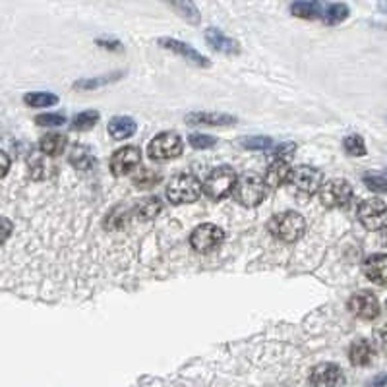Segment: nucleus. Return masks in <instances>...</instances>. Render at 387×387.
<instances>
[{
	"label": "nucleus",
	"mask_w": 387,
	"mask_h": 387,
	"mask_svg": "<svg viewBox=\"0 0 387 387\" xmlns=\"http://www.w3.org/2000/svg\"><path fill=\"white\" fill-rule=\"evenodd\" d=\"M206 41H207V45L211 47L213 51H217V53L229 54V56L240 53V47H238V43H236L234 39H231V37H227L225 33H223L221 29H217V27H207Z\"/></svg>",
	"instance_id": "15"
},
{
	"label": "nucleus",
	"mask_w": 387,
	"mask_h": 387,
	"mask_svg": "<svg viewBox=\"0 0 387 387\" xmlns=\"http://www.w3.org/2000/svg\"><path fill=\"white\" fill-rule=\"evenodd\" d=\"M349 310L351 314L362 320H376L379 315V302L374 293L370 290H361L356 295H352L349 300Z\"/></svg>",
	"instance_id": "11"
},
{
	"label": "nucleus",
	"mask_w": 387,
	"mask_h": 387,
	"mask_svg": "<svg viewBox=\"0 0 387 387\" xmlns=\"http://www.w3.org/2000/svg\"><path fill=\"white\" fill-rule=\"evenodd\" d=\"M345 149H347V154L349 155H354V157H362V155H366V144H364V140H362L359 134H351L345 138Z\"/></svg>",
	"instance_id": "28"
},
{
	"label": "nucleus",
	"mask_w": 387,
	"mask_h": 387,
	"mask_svg": "<svg viewBox=\"0 0 387 387\" xmlns=\"http://www.w3.org/2000/svg\"><path fill=\"white\" fill-rule=\"evenodd\" d=\"M163 2H165L169 8L174 10L182 19L190 22L192 26H198L199 24L201 16H199V10L198 6L194 4V0H163Z\"/></svg>",
	"instance_id": "19"
},
{
	"label": "nucleus",
	"mask_w": 387,
	"mask_h": 387,
	"mask_svg": "<svg viewBox=\"0 0 387 387\" xmlns=\"http://www.w3.org/2000/svg\"><path fill=\"white\" fill-rule=\"evenodd\" d=\"M97 43H99L101 47H110V49H120V43H117V41H110V43H107L105 39H99Z\"/></svg>",
	"instance_id": "37"
},
{
	"label": "nucleus",
	"mask_w": 387,
	"mask_h": 387,
	"mask_svg": "<svg viewBox=\"0 0 387 387\" xmlns=\"http://www.w3.org/2000/svg\"><path fill=\"white\" fill-rule=\"evenodd\" d=\"M99 122V113L97 110H83L80 115H76L72 120V128L78 132H88Z\"/></svg>",
	"instance_id": "24"
},
{
	"label": "nucleus",
	"mask_w": 387,
	"mask_h": 387,
	"mask_svg": "<svg viewBox=\"0 0 387 387\" xmlns=\"http://www.w3.org/2000/svg\"><path fill=\"white\" fill-rule=\"evenodd\" d=\"M270 233L283 242H297L306 233V221L304 217L295 211H285L275 215L270 221Z\"/></svg>",
	"instance_id": "2"
},
{
	"label": "nucleus",
	"mask_w": 387,
	"mask_h": 387,
	"mask_svg": "<svg viewBox=\"0 0 387 387\" xmlns=\"http://www.w3.org/2000/svg\"><path fill=\"white\" fill-rule=\"evenodd\" d=\"M378 8L381 10V12H386V14H387V0H379Z\"/></svg>",
	"instance_id": "38"
},
{
	"label": "nucleus",
	"mask_w": 387,
	"mask_h": 387,
	"mask_svg": "<svg viewBox=\"0 0 387 387\" xmlns=\"http://www.w3.org/2000/svg\"><path fill=\"white\" fill-rule=\"evenodd\" d=\"M68 144L66 135L63 134H47L39 140V149L47 155H60L64 151V147Z\"/></svg>",
	"instance_id": "22"
},
{
	"label": "nucleus",
	"mask_w": 387,
	"mask_h": 387,
	"mask_svg": "<svg viewBox=\"0 0 387 387\" xmlns=\"http://www.w3.org/2000/svg\"><path fill=\"white\" fill-rule=\"evenodd\" d=\"M293 167L288 165V161L285 159H277L273 161L267 167V172H265V184L270 188H279L285 182H290V176H293Z\"/></svg>",
	"instance_id": "16"
},
{
	"label": "nucleus",
	"mask_w": 387,
	"mask_h": 387,
	"mask_svg": "<svg viewBox=\"0 0 387 387\" xmlns=\"http://www.w3.org/2000/svg\"><path fill=\"white\" fill-rule=\"evenodd\" d=\"M108 134L113 135L115 140H126V138H132L138 130V124H135L134 118L130 117H115L110 122H108Z\"/></svg>",
	"instance_id": "20"
},
{
	"label": "nucleus",
	"mask_w": 387,
	"mask_h": 387,
	"mask_svg": "<svg viewBox=\"0 0 387 387\" xmlns=\"http://www.w3.org/2000/svg\"><path fill=\"white\" fill-rule=\"evenodd\" d=\"M0 157H2V179L8 174V167H10V161H8V155H6V151H2L0 154Z\"/></svg>",
	"instance_id": "36"
},
{
	"label": "nucleus",
	"mask_w": 387,
	"mask_h": 387,
	"mask_svg": "<svg viewBox=\"0 0 387 387\" xmlns=\"http://www.w3.org/2000/svg\"><path fill=\"white\" fill-rule=\"evenodd\" d=\"M236 181L238 176L231 167H217L207 174L206 182H204V192L211 199L225 198L231 192H234Z\"/></svg>",
	"instance_id": "4"
},
{
	"label": "nucleus",
	"mask_w": 387,
	"mask_h": 387,
	"mask_svg": "<svg viewBox=\"0 0 387 387\" xmlns=\"http://www.w3.org/2000/svg\"><path fill=\"white\" fill-rule=\"evenodd\" d=\"M159 45L165 47V49H169V51H172V53L181 54V56H184V58H188L190 63H194L196 66H204V68L209 66V60H207L206 56H204L201 53H198L192 45L184 43V41L172 39V37H161V39H159Z\"/></svg>",
	"instance_id": "14"
},
{
	"label": "nucleus",
	"mask_w": 387,
	"mask_h": 387,
	"mask_svg": "<svg viewBox=\"0 0 387 387\" xmlns=\"http://www.w3.org/2000/svg\"><path fill=\"white\" fill-rule=\"evenodd\" d=\"M134 181L135 186H140V188H151L159 182V174H155L151 171H140V174L135 176Z\"/></svg>",
	"instance_id": "33"
},
{
	"label": "nucleus",
	"mask_w": 387,
	"mask_h": 387,
	"mask_svg": "<svg viewBox=\"0 0 387 387\" xmlns=\"http://www.w3.org/2000/svg\"><path fill=\"white\" fill-rule=\"evenodd\" d=\"M368 387H387V374H379V376H376V378L370 381Z\"/></svg>",
	"instance_id": "35"
},
{
	"label": "nucleus",
	"mask_w": 387,
	"mask_h": 387,
	"mask_svg": "<svg viewBox=\"0 0 387 387\" xmlns=\"http://www.w3.org/2000/svg\"><path fill=\"white\" fill-rule=\"evenodd\" d=\"M359 221L368 231H384L387 227V206L378 198L364 199L359 206Z\"/></svg>",
	"instance_id": "7"
},
{
	"label": "nucleus",
	"mask_w": 387,
	"mask_h": 387,
	"mask_svg": "<svg viewBox=\"0 0 387 387\" xmlns=\"http://www.w3.org/2000/svg\"><path fill=\"white\" fill-rule=\"evenodd\" d=\"M120 78V74L117 76H113V78H108V76H103V78H95V80H81V81H76V90H95V88H99L103 83H110V81H115Z\"/></svg>",
	"instance_id": "31"
},
{
	"label": "nucleus",
	"mask_w": 387,
	"mask_h": 387,
	"mask_svg": "<svg viewBox=\"0 0 387 387\" xmlns=\"http://www.w3.org/2000/svg\"><path fill=\"white\" fill-rule=\"evenodd\" d=\"M35 122L39 126H63L66 122L64 115H56V113H47V115H39L35 118Z\"/></svg>",
	"instance_id": "32"
},
{
	"label": "nucleus",
	"mask_w": 387,
	"mask_h": 387,
	"mask_svg": "<svg viewBox=\"0 0 387 387\" xmlns=\"http://www.w3.org/2000/svg\"><path fill=\"white\" fill-rule=\"evenodd\" d=\"M199 194H201V184L192 174H176L167 184V199L174 206L192 204L199 198Z\"/></svg>",
	"instance_id": "3"
},
{
	"label": "nucleus",
	"mask_w": 387,
	"mask_h": 387,
	"mask_svg": "<svg viewBox=\"0 0 387 387\" xmlns=\"http://www.w3.org/2000/svg\"><path fill=\"white\" fill-rule=\"evenodd\" d=\"M24 101L31 107H51V105L58 103V97L54 93H47V91H33V93H27Z\"/></svg>",
	"instance_id": "25"
},
{
	"label": "nucleus",
	"mask_w": 387,
	"mask_h": 387,
	"mask_svg": "<svg viewBox=\"0 0 387 387\" xmlns=\"http://www.w3.org/2000/svg\"><path fill=\"white\" fill-rule=\"evenodd\" d=\"M341 381V370H339V366L331 364V362H327V364H318V366L312 370L310 379H308L310 387H337Z\"/></svg>",
	"instance_id": "12"
},
{
	"label": "nucleus",
	"mask_w": 387,
	"mask_h": 387,
	"mask_svg": "<svg viewBox=\"0 0 387 387\" xmlns=\"http://www.w3.org/2000/svg\"><path fill=\"white\" fill-rule=\"evenodd\" d=\"M149 157L154 161H169V159H176L182 154V140L181 135L174 132H163V134L155 135L151 144L147 147Z\"/></svg>",
	"instance_id": "6"
},
{
	"label": "nucleus",
	"mask_w": 387,
	"mask_h": 387,
	"mask_svg": "<svg viewBox=\"0 0 387 387\" xmlns=\"http://www.w3.org/2000/svg\"><path fill=\"white\" fill-rule=\"evenodd\" d=\"M190 124H207V126H231L236 122V117L225 113H190L186 117Z\"/></svg>",
	"instance_id": "17"
},
{
	"label": "nucleus",
	"mask_w": 387,
	"mask_h": 387,
	"mask_svg": "<svg viewBox=\"0 0 387 387\" xmlns=\"http://www.w3.org/2000/svg\"><path fill=\"white\" fill-rule=\"evenodd\" d=\"M320 199L329 209L347 207L352 199V186L345 179H331L324 182V186L320 190Z\"/></svg>",
	"instance_id": "5"
},
{
	"label": "nucleus",
	"mask_w": 387,
	"mask_h": 387,
	"mask_svg": "<svg viewBox=\"0 0 387 387\" xmlns=\"http://www.w3.org/2000/svg\"><path fill=\"white\" fill-rule=\"evenodd\" d=\"M349 18V6L347 4H341V2H335V4H329L327 8L324 10V22L327 26H337L345 19Z\"/></svg>",
	"instance_id": "23"
},
{
	"label": "nucleus",
	"mask_w": 387,
	"mask_h": 387,
	"mask_svg": "<svg viewBox=\"0 0 387 387\" xmlns=\"http://www.w3.org/2000/svg\"><path fill=\"white\" fill-rule=\"evenodd\" d=\"M374 347L368 339H359L351 345V351H349V359L354 366H368L370 362L374 361Z\"/></svg>",
	"instance_id": "18"
},
{
	"label": "nucleus",
	"mask_w": 387,
	"mask_h": 387,
	"mask_svg": "<svg viewBox=\"0 0 387 387\" xmlns=\"http://www.w3.org/2000/svg\"><path fill=\"white\" fill-rule=\"evenodd\" d=\"M381 240H384V244L387 246V227L384 229V231H381Z\"/></svg>",
	"instance_id": "39"
},
{
	"label": "nucleus",
	"mask_w": 387,
	"mask_h": 387,
	"mask_svg": "<svg viewBox=\"0 0 387 387\" xmlns=\"http://www.w3.org/2000/svg\"><path fill=\"white\" fill-rule=\"evenodd\" d=\"M265 194H267L265 179H261L256 172H244L242 176H238L233 192L234 199L244 207L260 206L265 199Z\"/></svg>",
	"instance_id": "1"
},
{
	"label": "nucleus",
	"mask_w": 387,
	"mask_h": 387,
	"mask_svg": "<svg viewBox=\"0 0 387 387\" xmlns=\"http://www.w3.org/2000/svg\"><path fill=\"white\" fill-rule=\"evenodd\" d=\"M188 144L194 147V149H209L217 144V138L207 134H190Z\"/></svg>",
	"instance_id": "30"
},
{
	"label": "nucleus",
	"mask_w": 387,
	"mask_h": 387,
	"mask_svg": "<svg viewBox=\"0 0 387 387\" xmlns=\"http://www.w3.org/2000/svg\"><path fill=\"white\" fill-rule=\"evenodd\" d=\"M322 4L320 0H297L290 6V14L302 19H315L318 16H322Z\"/></svg>",
	"instance_id": "21"
},
{
	"label": "nucleus",
	"mask_w": 387,
	"mask_h": 387,
	"mask_svg": "<svg viewBox=\"0 0 387 387\" xmlns=\"http://www.w3.org/2000/svg\"><path fill=\"white\" fill-rule=\"evenodd\" d=\"M364 184L376 194H387V176L378 172H368L364 174Z\"/></svg>",
	"instance_id": "29"
},
{
	"label": "nucleus",
	"mask_w": 387,
	"mask_h": 387,
	"mask_svg": "<svg viewBox=\"0 0 387 387\" xmlns=\"http://www.w3.org/2000/svg\"><path fill=\"white\" fill-rule=\"evenodd\" d=\"M295 149H297V145H295V144H281V145H277L275 149H273V154H275V155H277V157H279V155L293 154Z\"/></svg>",
	"instance_id": "34"
},
{
	"label": "nucleus",
	"mask_w": 387,
	"mask_h": 387,
	"mask_svg": "<svg viewBox=\"0 0 387 387\" xmlns=\"http://www.w3.org/2000/svg\"><path fill=\"white\" fill-rule=\"evenodd\" d=\"M290 184L300 194L312 196L315 192H320L322 186H324V174H322L320 169H314L310 165H302V167H298V169L293 171Z\"/></svg>",
	"instance_id": "8"
},
{
	"label": "nucleus",
	"mask_w": 387,
	"mask_h": 387,
	"mask_svg": "<svg viewBox=\"0 0 387 387\" xmlns=\"http://www.w3.org/2000/svg\"><path fill=\"white\" fill-rule=\"evenodd\" d=\"M240 145L244 149H252V151H263V149H271L273 140L267 135H252V138H242Z\"/></svg>",
	"instance_id": "27"
},
{
	"label": "nucleus",
	"mask_w": 387,
	"mask_h": 387,
	"mask_svg": "<svg viewBox=\"0 0 387 387\" xmlns=\"http://www.w3.org/2000/svg\"><path fill=\"white\" fill-rule=\"evenodd\" d=\"M223 238H225L223 229H219L213 223H204V225L194 229V233L190 236V242H192V248L196 252L207 254L211 252V250H215L217 246L223 242Z\"/></svg>",
	"instance_id": "9"
},
{
	"label": "nucleus",
	"mask_w": 387,
	"mask_h": 387,
	"mask_svg": "<svg viewBox=\"0 0 387 387\" xmlns=\"http://www.w3.org/2000/svg\"><path fill=\"white\" fill-rule=\"evenodd\" d=\"M142 163V154L134 145H126L118 149L110 157V171L115 176H126L132 171H135Z\"/></svg>",
	"instance_id": "10"
},
{
	"label": "nucleus",
	"mask_w": 387,
	"mask_h": 387,
	"mask_svg": "<svg viewBox=\"0 0 387 387\" xmlns=\"http://www.w3.org/2000/svg\"><path fill=\"white\" fill-rule=\"evenodd\" d=\"M70 163L74 167L81 169V171H88V169H91V165L95 163V157L85 147H74V151L70 154Z\"/></svg>",
	"instance_id": "26"
},
{
	"label": "nucleus",
	"mask_w": 387,
	"mask_h": 387,
	"mask_svg": "<svg viewBox=\"0 0 387 387\" xmlns=\"http://www.w3.org/2000/svg\"><path fill=\"white\" fill-rule=\"evenodd\" d=\"M362 271L376 285L387 287V254H372L362 263Z\"/></svg>",
	"instance_id": "13"
}]
</instances>
